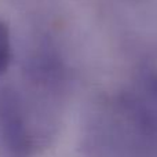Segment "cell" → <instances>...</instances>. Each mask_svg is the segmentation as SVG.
I'll return each mask as SVG.
<instances>
[{
    "label": "cell",
    "mask_w": 157,
    "mask_h": 157,
    "mask_svg": "<svg viewBox=\"0 0 157 157\" xmlns=\"http://www.w3.org/2000/svg\"><path fill=\"white\" fill-rule=\"evenodd\" d=\"M84 157H157V110L141 97L99 98L84 119Z\"/></svg>",
    "instance_id": "cell-1"
},
{
    "label": "cell",
    "mask_w": 157,
    "mask_h": 157,
    "mask_svg": "<svg viewBox=\"0 0 157 157\" xmlns=\"http://www.w3.org/2000/svg\"><path fill=\"white\" fill-rule=\"evenodd\" d=\"M0 138L13 157H33L48 147L30 117L21 92L13 87L0 90Z\"/></svg>",
    "instance_id": "cell-2"
},
{
    "label": "cell",
    "mask_w": 157,
    "mask_h": 157,
    "mask_svg": "<svg viewBox=\"0 0 157 157\" xmlns=\"http://www.w3.org/2000/svg\"><path fill=\"white\" fill-rule=\"evenodd\" d=\"M13 57V47H11V36L7 25L0 21V76L8 69Z\"/></svg>",
    "instance_id": "cell-3"
},
{
    "label": "cell",
    "mask_w": 157,
    "mask_h": 157,
    "mask_svg": "<svg viewBox=\"0 0 157 157\" xmlns=\"http://www.w3.org/2000/svg\"><path fill=\"white\" fill-rule=\"evenodd\" d=\"M144 88L149 97V103L157 110V68H152L145 72Z\"/></svg>",
    "instance_id": "cell-4"
}]
</instances>
